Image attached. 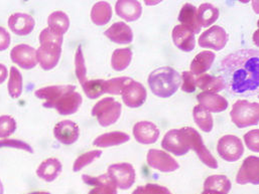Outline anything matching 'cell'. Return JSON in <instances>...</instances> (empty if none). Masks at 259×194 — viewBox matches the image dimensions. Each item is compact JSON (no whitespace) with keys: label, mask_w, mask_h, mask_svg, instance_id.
<instances>
[{"label":"cell","mask_w":259,"mask_h":194,"mask_svg":"<svg viewBox=\"0 0 259 194\" xmlns=\"http://www.w3.org/2000/svg\"><path fill=\"white\" fill-rule=\"evenodd\" d=\"M225 86L233 93L254 92L259 86V54L256 50H240L227 56L221 64Z\"/></svg>","instance_id":"1"},{"label":"cell","mask_w":259,"mask_h":194,"mask_svg":"<svg viewBox=\"0 0 259 194\" xmlns=\"http://www.w3.org/2000/svg\"><path fill=\"white\" fill-rule=\"evenodd\" d=\"M182 83L181 75L172 68L162 67L153 71L148 77L151 92L159 98L171 97Z\"/></svg>","instance_id":"2"},{"label":"cell","mask_w":259,"mask_h":194,"mask_svg":"<svg viewBox=\"0 0 259 194\" xmlns=\"http://www.w3.org/2000/svg\"><path fill=\"white\" fill-rule=\"evenodd\" d=\"M232 122L238 128H246L259 123L258 103H252L247 100H238L230 112Z\"/></svg>","instance_id":"3"},{"label":"cell","mask_w":259,"mask_h":194,"mask_svg":"<svg viewBox=\"0 0 259 194\" xmlns=\"http://www.w3.org/2000/svg\"><path fill=\"white\" fill-rule=\"evenodd\" d=\"M121 104L113 98L100 100L92 109V115L98 119L102 127H108L118 121L121 116Z\"/></svg>","instance_id":"4"},{"label":"cell","mask_w":259,"mask_h":194,"mask_svg":"<svg viewBox=\"0 0 259 194\" xmlns=\"http://www.w3.org/2000/svg\"><path fill=\"white\" fill-rule=\"evenodd\" d=\"M186 136V141L190 149H193L199 156L200 160L210 168H218V162L212 155L210 150L205 146L200 133L192 127L183 128Z\"/></svg>","instance_id":"5"},{"label":"cell","mask_w":259,"mask_h":194,"mask_svg":"<svg viewBox=\"0 0 259 194\" xmlns=\"http://www.w3.org/2000/svg\"><path fill=\"white\" fill-rule=\"evenodd\" d=\"M217 152L223 160L235 162L243 155L244 146L241 139L237 136L225 135L218 142Z\"/></svg>","instance_id":"6"},{"label":"cell","mask_w":259,"mask_h":194,"mask_svg":"<svg viewBox=\"0 0 259 194\" xmlns=\"http://www.w3.org/2000/svg\"><path fill=\"white\" fill-rule=\"evenodd\" d=\"M228 39L227 31L221 26L214 25L200 35L199 45L204 48L221 51L226 46Z\"/></svg>","instance_id":"7"},{"label":"cell","mask_w":259,"mask_h":194,"mask_svg":"<svg viewBox=\"0 0 259 194\" xmlns=\"http://www.w3.org/2000/svg\"><path fill=\"white\" fill-rule=\"evenodd\" d=\"M107 174L116 186L123 190L130 189L135 181V170L130 163L112 164L109 166Z\"/></svg>","instance_id":"8"},{"label":"cell","mask_w":259,"mask_h":194,"mask_svg":"<svg viewBox=\"0 0 259 194\" xmlns=\"http://www.w3.org/2000/svg\"><path fill=\"white\" fill-rule=\"evenodd\" d=\"M161 147L164 150L175 154L176 156L186 155L190 151V148L187 144L186 136L183 128L179 130L172 129L166 132V134L162 139Z\"/></svg>","instance_id":"9"},{"label":"cell","mask_w":259,"mask_h":194,"mask_svg":"<svg viewBox=\"0 0 259 194\" xmlns=\"http://www.w3.org/2000/svg\"><path fill=\"white\" fill-rule=\"evenodd\" d=\"M146 160L151 168L160 172H174L180 167L179 163L169 154L157 149H150Z\"/></svg>","instance_id":"10"},{"label":"cell","mask_w":259,"mask_h":194,"mask_svg":"<svg viewBox=\"0 0 259 194\" xmlns=\"http://www.w3.org/2000/svg\"><path fill=\"white\" fill-rule=\"evenodd\" d=\"M11 61L24 70L33 69L37 64L36 51L28 44H18L10 53Z\"/></svg>","instance_id":"11"},{"label":"cell","mask_w":259,"mask_h":194,"mask_svg":"<svg viewBox=\"0 0 259 194\" xmlns=\"http://www.w3.org/2000/svg\"><path fill=\"white\" fill-rule=\"evenodd\" d=\"M236 182L244 185L251 183L254 185L259 184V159L256 156H249L244 161L238 171Z\"/></svg>","instance_id":"12"},{"label":"cell","mask_w":259,"mask_h":194,"mask_svg":"<svg viewBox=\"0 0 259 194\" xmlns=\"http://www.w3.org/2000/svg\"><path fill=\"white\" fill-rule=\"evenodd\" d=\"M76 86L73 85H61V86H50L37 90L34 95L41 100H46L44 103L45 108H54L56 103L64 95L74 92Z\"/></svg>","instance_id":"13"},{"label":"cell","mask_w":259,"mask_h":194,"mask_svg":"<svg viewBox=\"0 0 259 194\" xmlns=\"http://www.w3.org/2000/svg\"><path fill=\"white\" fill-rule=\"evenodd\" d=\"M54 135L63 144H74L80 136L79 126L71 120H64L58 123L54 129Z\"/></svg>","instance_id":"14"},{"label":"cell","mask_w":259,"mask_h":194,"mask_svg":"<svg viewBox=\"0 0 259 194\" xmlns=\"http://www.w3.org/2000/svg\"><path fill=\"white\" fill-rule=\"evenodd\" d=\"M82 178L86 184L93 186L88 194H117V186L107 173L97 177L84 174Z\"/></svg>","instance_id":"15"},{"label":"cell","mask_w":259,"mask_h":194,"mask_svg":"<svg viewBox=\"0 0 259 194\" xmlns=\"http://www.w3.org/2000/svg\"><path fill=\"white\" fill-rule=\"evenodd\" d=\"M121 95H122V100L124 104L127 107L138 108L145 103L147 92L142 84L132 80L123 89Z\"/></svg>","instance_id":"16"},{"label":"cell","mask_w":259,"mask_h":194,"mask_svg":"<svg viewBox=\"0 0 259 194\" xmlns=\"http://www.w3.org/2000/svg\"><path fill=\"white\" fill-rule=\"evenodd\" d=\"M133 135L138 143L148 145L157 141L159 137V130L153 123L141 121L134 125Z\"/></svg>","instance_id":"17"},{"label":"cell","mask_w":259,"mask_h":194,"mask_svg":"<svg viewBox=\"0 0 259 194\" xmlns=\"http://www.w3.org/2000/svg\"><path fill=\"white\" fill-rule=\"evenodd\" d=\"M35 25L32 16L26 13H14L8 19V26L15 34L23 36L29 34Z\"/></svg>","instance_id":"18"},{"label":"cell","mask_w":259,"mask_h":194,"mask_svg":"<svg viewBox=\"0 0 259 194\" xmlns=\"http://www.w3.org/2000/svg\"><path fill=\"white\" fill-rule=\"evenodd\" d=\"M172 40L175 45L183 52L190 53L195 48V34L184 25L180 24L172 29Z\"/></svg>","instance_id":"19"},{"label":"cell","mask_w":259,"mask_h":194,"mask_svg":"<svg viewBox=\"0 0 259 194\" xmlns=\"http://www.w3.org/2000/svg\"><path fill=\"white\" fill-rule=\"evenodd\" d=\"M197 100L200 106L208 112L220 113L228 108V101L215 93L202 92L197 96Z\"/></svg>","instance_id":"20"},{"label":"cell","mask_w":259,"mask_h":194,"mask_svg":"<svg viewBox=\"0 0 259 194\" xmlns=\"http://www.w3.org/2000/svg\"><path fill=\"white\" fill-rule=\"evenodd\" d=\"M104 34L109 39L119 44H128L133 40V32L131 27L122 21L112 24L107 30H105Z\"/></svg>","instance_id":"21"},{"label":"cell","mask_w":259,"mask_h":194,"mask_svg":"<svg viewBox=\"0 0 259 194\" xmlns=\"http://www.w3.org/2000/svg\"><path fill=\"white\" fill-rule=\"evenodd\" d=\"M83 103L82 96L77 92H70L61 98L55 105V109L60 115L67 116L75 114Z\"/></svg>","instance_id":"22"},{"label":"cell","mask_w":259,"mask_h":194,"mask_svg":"<svg viewBox=\"0 0 259 194\" xmlns=\"http://www.w3.org/2000/svg\"><path fill=\"white\" fill-rule=\"evenodd\" d=\"M115 10L118 16L126 21L137 20L142 13L141 4L135 0H119L116 2Z\"/></svg>","instance_id":"23"},{"label":"cell","mask_w":259,"mask_h":194,"mask_svg":"<svg viewBox=\"0 0 259 194\" xmlns=\"http://www.w3.org/2000/svg\"><path fill=\"white\" fill-rule=\"evenodd\" d=\"M62 54V48L39 46L36 51L37 62L45 71L53 70L59 64Z\"/></svg>","instance_id":"24"},{"label":"cell","mask_w":259,"mask_h":194,"mask_svg":"<svg viewBox=\"0 0 259 194\" xmlns=\"http://www.w3.org/2000/svg\"><path fill=\"white\" fill-rule=\"evenodd\" d=\"M62 169V163L57 158H49L37 167L36 174L40 179L47 182H52L58 178Z\"/></svg>","instance_id":"25"},{"label":"cell","mask_w":259,"mask_h":194,"mask_svg":"<svg viewBox=\"0 0 259 194\" xmlns=\"http://www.w3.org/2000/svg\"><path fill=\"white\" fill-rule=\"evenodd\" d=\"M179 20L182 25L189 28L194 34L200 32L201 26L197 20V8L193 4L186 3L183 5L179 14Z\"/></svg>","instance_id":"26"},{"label":"cell","mask_w":259,"mask_h":194,"mask_svg":"<svg viewBox=\"0 0 259 194\" xmlns=\"http://www.w3.org/2000/svg\"><path fill=\"white\" fill-rule=\"evenodd\" d=\"M215 54L213 52L204 51L198 54L191 63V73L194 76H201L209 71L215 61Z\"/></svg>","instance_id":"27"},{"label":"cell","mask_w":259,"mask_h":194,"mask_svg":"<svg viewBox=\"0 0 259 194\" xmlns=\"http://www.w3.org/2000/svg\"><path fill=\"white\" fill-rule=\"evenodd\" d=\"M196 86L199 87L203 92L218 93L223 91L226 86L222 77H214L203 74L199 78H196Z\"/></svg>","instance_id":"28"},{"label":"cell","mask_w":259,"mask_h":194,"mask_svg":"<svg viewBox=\"0 0 259 194\" xmlns=\"http://www.w3.org/2000/svg\"><path fill=\"white\" fill-rule=\"evenodd\" d=\"M130 137L128 134L119 132V131H114V132H109L100 135L93 141V145L97 147H112V146H117L123 143H126L130 141Z\"/></svg>","instance_id":"29"},{"label":"cell","mask_w":259,"mask_h":194,"mask_svg":"<svg viewBox=\"0 0 259 194\" xmlns=\"http://www.w3.org/2000/svg\"><path fill=\"white\" fill-rule=\"evenodd\" d=\"M219 17V9L211 3H203L197 9V20L200 26L208 27Z\"/></svg>","instance_id":"30"},{"label":"cell","mask_w":259,"mask_h":194,"mask_svg":"<svg viewBox=\"0 0 259 194\" xmlns=\"http://www.w3.org/2000/svg\"><path fill=\"white\" fill-rule=\"evenodd\" d=\"M112 17V8L108 2L100 1L94 4L91 10L92 21L99 26L107 24Z\"/></svg>","instance_id":"31"},{"label":"cell","mask_w":259,"mask_h":194,"mask_svg":"<svg viewBox=\"0 0 259 194\" xmlns=\"http://www.w3.org/2000/svg\"><path fill=\"white\" fill-rule=\"evenodd\" d=\"M204 189L227 194L231 189V182L225 175H212L206 179Z\"/></svg>","instance_id":"32"},{"label":"cell","mask_w":259,"mask_h":194,"mask_svg":"<svg viewBox=\"0 0 259 194\" xmlns=\"http://www.w3.org/2000/svg\"><path fill=\"white\" fill-rule=\"evenodd\" d=\"M49 27L61 34L64 35L69 29L70 19L69 16L63 11H55L50 14L48 18Z\"/></svg>","instance_id":"33"},{"label":"cell","mask_w":259,"mask_h":194,"mask_svg":"<svg viewBox=\"0 0 259 194\" xmlns=\"http://www.w3.org/2000/svg\"><path fill=\"white\" fill-rule=\"evenodd\" d=\"M132 60V51L128 47L117 48L111 58V67L117 72L124 71L130 67Z\"/></svg>","instance_id":"34"},{"label":"cell","mask_w":259,"mask_h":194,"mask_svg":"<svg viewBox=\"0 0 259 194\" xmlns=\"http://www.w3.org/2000/svg\"><path fill=\"white\" fill-rule=\"evenodd\" d=\"M193 117L196 122V124L199 126V128L204 132H211L214 126L213 117L204 108H202L200 105L196 106L193 111Z\"/></svg>","instance_id":"35"},{"label":"cell","mask_w":259,"mask_h":194,"mask_svg":"<svg viewBox=\"0 0 259 194\" xmlns=\"http://www.w3.org/2000/svg\"><path fill=\"white\" fill-rule=\"evenodd\" d=\"M40 46L62 48L63 34L51 29L50 27L45 28L39 34Z\"/></svg>","instance_id":"36"},{"label":"cell","mask_w":259,"mask_h":194,"mask_svg":"<svg viewBox=\"0 0 259 194\" xmlns=\"http://www.w3.org/2000/svg\"><path fill=\"white\" fill-rule=\"evenodd\" d=\"M22 76L20 72L15 68L11 67L10 69V76H9V82H8V93L12 99H17L20 97L22 93Z\"/></svg>","instance_id":"37"},{"label":"cell","mask_w":259,"mask_h":194,"mask_svg":"<svg viewBox=\"0 0 259 194\" xmlns=\"http://www.w3.org/2000/svg\"><path fill=\"white\" fill-rule=\"evenodd\" d=\"M132 79L127 77L114 78L104 82V92L112 95H121L123 89L130 84Z\"/></svg>","instance_id":"38"},{"label":"cell","mask_w":259,"mask_h":194,"mask_svg":"<svg viewBox=\"0 0 259 194\" xmlns=\"http://www.w3.org/2000/svg\"><path fill=\"white\" fill-rule=\"evenodd\" d=\"M104 82L103 80H90L82 85L86 96L92 100L102 96L104 92Z\"/></svg>","instance_id":"39"},{"label":"cell","mask_w":259,"mask_h":194,"mask_svg":"<svg viewBox=\"0 0 259 194\" xmlns=\"http://www.w3.org/2000/svg\"><path fill=\"white\" fill-rule=\"evenodd\" d=\"M75 72L80 84L84 85L88 80H87V68L85 65V60H84L83 51L81 46L77 48L76 56H75Z\"/></svg>","instance_id":"40"},{"label":"cell","mask_w":259,"mask_h":194,"mask_svg":"<svg viewBox=\"0 0 259 194\" xmlns=\"http://www.w3.org/2000/svg\"><path fill=\"white\" fill-rule=\"evenodd\" d=\"M101 154H102L101 150H93V151H89V152L84 153L83 155L78 157L77 160L75 161L73 170L75 172H78V171L82 170L84 167L91 164L94 160L98 159L101 156Z\"/></svg>","instance_id":"41"},{"label":"cell","mask_w":259,"mask_h":194,"mask_svg":"<svg viewBox=\"0 0 259 194\" xmlns=\"http://www.w3.org/2000/svg\"><path fill=\"white\" fill-rule=\"evenodd\" d=\"M16 130L15 120L7 115L0 116V138L11 136Z\"/></svg>","instance_id":"42"},{"label":"cell","mask_w":259,"mask_h":194,"mask_svg":"<svg viewBox=\"0 0 259 194\" xmlns=\"http://www.w3.org/2000/svg\"><path fill=\"white\" fill-rule=\"evenodd\" d=\"M132 194H172L166 187L158 184H146L137 187Z\"/></svg>","instance_id":"43"},{"label":"cell","mask_w":259,"mask_h":194,"mask_svg":"<svg viewBox=\"0 0 259 194\" xmlns=\"http://www.w3.org/2000/svg\"><path fill=\"white\" fill-rule=\"evenodd\" d=\"M0 148H15L27 151L28 153H33V149L29 144L20 141V140H14V139H3L0 140Z\"/></svg>","instance_id":"44"},{"label":"cell","mask_w":259,"mask_h":194,"mask_svg":"<svg viewBox=\"0 0 259 194\" xmlns=\"http://www.w3.org/2000/svg\"><path fill=\"white\" fill-rule=\"evenodd\" d=\"M182 90L186 93H193L196 91V78L191 72H184L182 76Z\"/></svg>","instance_id":"45"},{"label":"cell","mask_w":259,"mask_h":194,"mask_svg":"<svg viewBox=\"0 0 259 194\" xmlns=\"http://www.w3.org/2000/svg\"><path fill=\"white\" fill-rule=\"evenodd\" d=\"M259 131L257 129L247 132L244 135V141L248 149H250L253 152H259Z\"/></svg>","instance_id":"46"},{"label":"cell","mask_w":259,"mask_h":194,"mask_svg":"<svg viewBox=\"0 0 259 194\" xmlns=\"http://www.w3.org/2000/svg\"><path fill=\"white\" fill-rule=\"evenodd\" d=\"M10 44V34L7 32V30L0 26V52H3L8 48Z\"/></svg>","instance_id":"47"},{"label":"cell","mask_w":259,"mask_h":194,"mask_svg":"<svg viewBox=\"0 0 259 194\" xmlns=\"http://www.w3.org/2000/svg\"><path fill=\"white\" fill-rule=\"evenodd\" d=\"M7 78V69L4 65L0 64V84H2Z\"/></svg>","instance_id":"48"},{"label":"cell","mask_w":259,"mask_h":194,"mask_svg":"<svg viewBox=\"0 0 259 194\" xmlns=\"http://www.w3.org/2000/svg\"><path fill=\"white\" fill-rule=\"evenodd\" d=\"M202 194H224L221 193V192H218V191H215V190H204Z\"/></svg>","instance_id":"49"},{"label":"cell","mask_w":259,"mask_h":194,"mask_svg":"<svg viewBox=\"0 0 259 194\" xmlns=\"http://www.w3.org/2000/svg\"><path fill=\"white\" fill-rule=\"evenodd\" d=\"M28 194H51L50 192H46V191H36V192H31Z\"/></svg>","instance_id":"50"},{"label":"cell","mask_w":259,"mask_h":194,"mask_svg":"<svg viewBox=\"0 0 259 194\" xmlns=\"http://www.w3.org/2000/svg\"><path fill=\"white\" fill-rule=\"evenodd\" d=\"M4 190H3V185H2V182L0 181V194H3Z\"/></svg>","instance_id":"51"}]
</instances>
